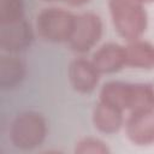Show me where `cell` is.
Returning a JSON list of instances; mask_svg holds the SVG:
<instances>
[{"label":"cell","mask_w":154,"mask_h":154,"mask_svg":"<svg viewBox=\"0 0 154 154\" xmlns=\"http://www.w3.org/2000/svg\"><path fill=\"white\" fill-rule=\"evenodd\" d=\"M108 8L120 37L128 42L141 38L148 25V14L141 0H108Z\"/></svg>","instance_id":"1"},{"label":"cell","mask_w":154,"mask_h":154,"mask_svg":"<svg viewBox=\"0 0 154 154\" xmlns=\"http://www.w3.org/2000/svg\"><path fill=\"white\" fill-rule=\"evenodd\" d=\"M47 136V122L35 111H25L18 114L11 124L10 140L20 150H31L41 146Z\"/></svg>","instance_id":"2"},{"label":"cell","mask_w":154,"mask_h":154,"mask_svg":"<svg viewBox=\"0 0 154 154\" xmlns=\"http://www.w3.org/2000/svg\"><path fill=\"white\" fill-rule=\"evenodd\" d=\"M76 17L77 16L64 8H43L36 18L37 34L47 42H69L73 32Z\"/></svg>","instance_id":"3"},{"label":"cell","mask_w":154,"mask_h":154,"mask_svg":"<svg viewBox=\"0 0 154 154\" xmlns=\"http://www.w3.org/2000/svg\"><path fill=\"white\" fill-rule=\"evenodd\" d=\"M102 31V20L96 13L87 12L77 16L73 32L69 40L70 48L77 54L89 52L100 41Z\"/></svg>","instance_id":"4"},{"label":"cell","mask_w":154,"mask_h":154,"mask_svg":"<svg viewBox=\"0 0 154 154\" xmlns=\"http://www.w3.org/2000/svg\"><path fill=\"white\" fill-rule=\"evenodd\" d=\"M124 126L131 143L141 147L154 144V109L131 112Z\"/></svg>","instance_id":"5"},{"label":"cell","mask_w":154,"mask_h":154,"mask_svg":"<svg viewBox=\"0 0 154 154\" xmlns=\"http://www.w3.org/2000/svg\"><path fill=\"white\" fill-rule=\"evenodd\" d=\"M34 40V30L24 18L13 23L2 24L0 29V47L7 53L26 49Z\"/></svg>","instance_id":"6"},{"label":"cell","mask_w":154,"mask_h":154,"mask_svg":"<svg viewBox=\"0 0 154 154\" xmlns=\"http://www.w3.org/2000/svg\"><path fill=\"white\" fill-rule=\"evenodd\" d=\"M67 76L71 87L79 94L93 93L100 81V72L91 60L84 58H77L70 63Z\"/></svg>","instance_id":"7"},{"label":"cell","mask_w":154,"mask_h":154,"mask_svg":"<svg viewBox=\"0 0 154 154\" xmlns=\"http://www.w3.org/2000/svg\"><path fill=\"white\" fill-rule=\"evenodd\" d=\"M91 63L101 73H114L126 66L125 46L116 42H107L95 51Z\"/></svg>","instance_id":"8"},{"label":"cell","mask_w":154,"mask_h":154,"mask_svg":"<svg viewBox=\"0 0 154 154\" xmlns=\"http://www.w3.org/2000/svg\"><path fill=\"white\" fill-rule=\"evenodd\" d=\"M122 109L99 101L93 111V124L102 134L111 135L118 132L124 126V116Z\"/></svg>","instance_id":"9"},{"label":"cell","mask_w":154,"mask_h":154,"mask_svg":"<svg viewBox=\"0 0 154 154\" xmlns=\"http://www.w3.org/2000/svg\"><path fill=\"white\" fill-rule=\"evenodd\" d=\"M126 66L138 70L154 69V45L142 38L129 41L125 46Z\"/></svg>","instance_id":"10"},{"label":"cell","mask_w":154,"mask_h":154,"mask_svg":"<svg viewBox=\"0 0 154 154\" xmlns=\"http://www.w3.org/2000/svg\"><path fill=\"white\" fill-rule=\"evenodd\" d=\"M25 76V66L14 55H2L0 58V87L5 90L18 87Z\"/></svg>","instance_id":"11"},{"label":"cell","mask_w":154,"mask_h":154,"mask_svg":"<svg viewBox=\"0 0 154 154\" xmlns=\"http://www.w3.org/2000/svg\"><path fill=\"white\" fill-rule=\"evenodd\" d=\"M131 83L120 81H109L101 87L99 101L117 107L122 111H128L130 100Z\"/></svg>","instance_id":"12"},{"label":"cell","mask_w":154,"mask_h":154,"mask_svg":"<svg viewBox=\"0 0 154 154\" xmlns=\"http://www.w3.org/2000/svg\"><path fill=\"white\" fill-rule=\"evenodd\" d=\"M154 109V89L153 84L148 83H131L130 100L128 111H149Z\"/></svg>","instance_id":"13"},{"label":"cell","mask_w":154,"mask_h":154,"mask_svg":"<svg viewBox=\"0 0 154 154\" xmlns=\"http://www.w3.org/2000/svg\"><path fill=\"white\" fill-rule=\"evenodd\" d=\"M24 18L23 0H0V23L8 24Z\"/></svg>","instance_id":"14"},{"label":"cell","mask_w":154,"mask_h":154,"mask_svg":"<svg viewBox=\"0 0 154 154\" xmlns=\"http://www.w3.org/2000/svg\"><path fill=\"white\" fill-rule=\"evenodd\" d=\"M75 152L78 154H108L111 150L102 140L97 137H84L76 143Z\"/></svg>","instance_id":"15"},{"label":"cell","mask_w":154,"mask_h":154,"mask_svg":"<svg viewBox=\"0 0 154 154\" xmlns=\"http://www.w3.org/2000/svg\"><path fill=\"white\" fill-rule=\"evenodd\" d=\"M66 4H69L70 6H82L84 4H87L89 0H64Z\"/></svg>","instance_id":"16"},{"label":"cell","mask_w":154,"mask_h":154,"mask_svg":"<svg viewBox=\"0 0 154 154\" xmlns=\"http://www.w3.org/2000/svg\"><path fill=\"white\" fill-rule=\"evenodd\" d=\"M143 4H150V2H154V0H141Z\"/></svg>","instance_id":"17"},{"label":"cell","mask_w":154,"mask_h":154,"mask_svg":"<svg viewBox=\"0 0 154 154\" xmlns=\"http://www.w3.org/2000/svg\"><path fill=\"white\" fill-rule=\"evenodd\" d=\"M45 1H58V0H45Z\"/></svg>","instance_id":"18"},{"label":"cell","mask_w":154,"mask_h":154,"mask_svg":"<svg viewBox=\"0 0 154 154\" xmlns=\"http://www.w3.org/2000/svg\"><path fill=\"white\" fill-rule=\"evenodd\" d=\"M153 89H154V83H153Z\"/></svg>","instance_id":"19"}]
</instances>
